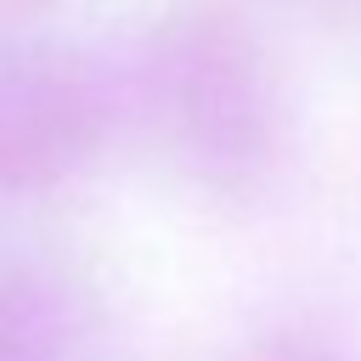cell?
<instances>
[{"label":"cell","instance_id":"1","mask_svg":"<svg viewBox=\"0 0 361 361\" xmlns=\"http://www.w3.org/2000/svg\"><path fill=\"white\" fill-rule=\"evenodd\" d=\"M158 113L175 130L180 152L209 175H243L265 158V85L254 51L237 39V28L214 11L175 17L164 28L158 62H152Z\"/></svg>","mask_w":361,"mask_h":361},{"label":"cell","instance_id":"2","mask_svg":"<svg viewBox=\"0 0 361 361\" xmlns=\"http://www.w3.org/2000/svg\"><path fill=\"white\" fill-rule=\"evenodd\" d=\"M96 141V96L56 51H11L0 62V186H45Z\"/></svg>","mask_w":361,"mask_h":361},{"label":"cell","instance_id":"3","mask_svg":"<svg viewBox=\"0 0 361 361\" xmlns=\"http://www.w3.org/2000/svg\"><path fill=\"white\" fill-rule=\"evenodd\" d=\"M79 322L56 282L28 271L0 276V361H73Z\"/></svg>","mask_w":361,"mask_h":361}]
</instances>
